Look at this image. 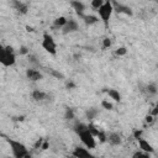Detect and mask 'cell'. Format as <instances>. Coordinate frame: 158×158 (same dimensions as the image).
<instances>
[{
    "instance_id": "obj_37",
    "label": "cell",
    "mask_w": 158,
    "mask_h": 158,
    "mask_svg": "<svg viewBox=\"0 0 158 158\" xmlns=\"http://www.w3.org/2000/svg\"><path fill=\"white\" fill-rule=\"evenodd\" d=\"M70 158H74V157H70Z\"/></svg>"
},
{
    "instance_id": "obj_32",
    "label": "cell",
    "mask_w": 158,
    "mask_h": 158,
    "mask_svg": "<svg viewBox=\"0 0 158 158\" xmlns=\"http://www.w3.org/2000/svg\"><path fill=\"white\" fill-rule=\"evenodd\" d=\"M133 136H135V138H136V139L142 138V130H136V131L133 132Z\"/></svg>"
},
{
    "instance_id": "obj_36",
    "label": "cell",
    "mask_w": 158,
    "mask_h": 158,
    "mask_svg": "<svg viewBox=\"0 0 158 158\" xmlns=\"http://www.w3.org/2000/svg\"><path fill=\"white\" fill-rule=\"evenodd\" d=\"M115 158H118V157H115Z\"/></svg>"
},
{
    "instance_id": "obj_25",
    "label": "cell",
    "mask_w": 158,
    "mask_h": 158,
    "mask_svg": "<svg viewBox=\"0 0 158 158\" xmlns=\"http://www.w3.org/2000/svg\"><path fill=\"white\" fill-rule=\"evenodd\" d=\"M27 56H28V62H30V63H32V64H35V65H37V67L40 65V62L37 60V58H36L33 54H27Z\"/></svg>"
},
{
    "instance_id": "obj_10",
    "label": "cell",
    "mask_w": 158,
    "mask_h": 158,
    "mask_svg": "<svg viewBox=\"0 0 158 158\" xmlns=\"http://www.w3.org/2000/svg\"><path fill=\"white\" fill-rule=\"evenodd\" d=\"M11 5L14 6V9H15L20 15H26V14L28 12V5H27L26 2H22V1L16 0V1H12Z\"/></svg>"
},
{
    "instance_id": "obj_22",
    "label": "cell",
    "mask_w": 158,
    "mask_h": 158,
    "mask_svg": "<svg viewBox=\"0 0 158 158\" xmlns=\"http://www.w3.org/2000/svg\"><path fill=\"white\" fill-rule=\"evenodd\" d=\"M132 158H151V157H149L148 153H144V152H142V151H137V152L133 153Z\"/></svg>"
},
{
    "instance_id": "obj_1",
    "label": "cell",
    "mask_w": 158,
    "mask_h": 158,
    "mask_svg": "<svg viewBox=\"0 0 158 158\" xmlns=\"http://www.w3.org/2000/svg\"><path fill=\"white\" fill-rule=\"evenodd\" d=\"M6 142L9 143L10 148H11V152L14 154L15 158H23L26 154H28V149L27 147L21 143L20 141H16V139H11V138H6Z\"/></svg>"
},
{
    "instance_id": "obj_24",
    "label": "cell",
    "mask_w": 158,
    "mask_h": 158,
    "mask_svg": "<svg viewBox=\"0 0 158 158\" xmlns=\"http://www.w3.org/2000/svg\"><path fill=\"white\" fill-rule=\"evenodd\" d=\"M49 73H51L53 77H56L57 79H64V75H63L62 73H59V72L54 70V69H49Z\"/></svg>"
},
{
    "instance_id": "obj_29",
    "label": "cell",
    "mask_w": 158,
    "mask_h": 158,
    "mask_svg": "<svg viewBox=\"0 0 158 158\" xmlns=\"http://www.w3.org/2000/svg\"><path fill=\"white\" fill-rule=\"evenodd\" d=\"M98 138H99V141L100 142H106V135H105V132L104 131H99V133H98V136H96Z\"/></svg>"
},
{
    "instance_id": "obj_35",
    "label": "cell",
    "mask_w": 158,
    "mask_h": 158,
    "mask_svg": "<svg viewBox=\"0 0 158 158\" xmlns=\"http://www.w3.org/2000/svg\"><path fill=\"white\" fill-rule=\"evenodd\" d=\"M47 148H48V141H44V139H43L42 146H41V149H43V151H44V149H47Z\"/></svg>"
},
{
    "instance_id": "obj_31",
    "label": "cell",
    "mask_w": 158,
    "mask_h": 158,
    "mask_svg": "<svg viewBox=\"0 0 158 158\" xmlns=\"http://www.w3.org/2000/svg\"><path fill=\"white\" fill-rule=\"evenodd\" d=\"M20 54H30V51H28V48L27 47H25V46H22V47H20Z\"/></svg>"
},
{
    "instance_id": "obj_9",
    "label": "cell",
    "mask_w": 158,
    "mask_h": 158,
    "mask_svg": "<svg viewBox=\"0 0 158 158\" xmlns=\"http://www.w3.org/2000/svg\"><path fill=\"white\" fill-rule=\"evenodd\" d=\"M26 78L31 81H38L43 78V75L40 70H37L35 68H28V69H26Z\"/></svg>"
},
{
    "instance_id": "obj_5",
    "label": "cell",
    "mask_w": 158,
    "mask_h": 158,
    "mask_svg": "<svg viewBox=\"0 0 158 158\" xmlns=\"http://www.w3.org/2000/svg\"><path fill=\"white\" fill-rule=\"evenodd\" d=\"M78 136H79V138H80L81 143H83L86 148H89V149L95 148V146H96L95 137L89 132V130H85V131L79 132V133H78Z\"/></svg>"
},
{
    "instance_id": "obj_33",
    "label": "cell",
    "mask_w": 158,
    "mask_h": 158,
    "mask_svg": "<svg viewBox=\"0 0 158 158\" xmlns=\"http://www.w3.org/2000/svg\"><path fill=\"white\" fill-rule=\"evenodd\" d=\"M42 142H43V138H38L37 141H36V143H35V148L36 149H38V148H41V146H42Z\"/></svg>"
},
{
    "instance_id": "obj_3",
    "label": "cell",
    "mask_w": 158,
    "mask_h": 158,
    "mask_svg": "<svg viewBox=\"0 0 158 158\" xmlns=\"http://www.w3.org/2000/svg\"><path fill=\"white\" fill-rule=\"evenodd\" d=\"M42 48L48 52L49 54L52 56H56L57 54V43L56 41L53 40V37L48 33H43V37H42V43H41Z\"/></svg>"
},
{
    "instance_id": "obj_12",
    "label": "cell",
    "mask_w": 158,
    "mask_h": 158,
    "mask_svg": "<svg viewBox=\"0 0 158 158\" xmlns=\"http://www.w3.org/2000/svg\"><path fill=\"white\" fill-rule=\"evenodd\" d=\"M106 141L111 144V146H118V144H121V136L118 135V133H116V132H111V133H109L107 136H106Z\"/></svg>"
},
{
    "instance_id": "obj_6",
    "label": "cell",
    "mask_w": 158,
    "mask_h": 158,
    "mask_svg": "<svg viewBox=\"0 0 158 158\" xmlns=\"http://www.w3.org/2000/svg\"><path fill=\"white\" fill-rule=\"evenodd\" d=\"M111 5H112V10L116 11L117 14H123V15H127V16H132L133 15V11L130 6L122 4V2H117V1H111Z\"/></svg>"
},
{
    "instance_id": "obj_15",
    "label": "cell",
    "mask_w": 158,
    "mask_h": 158,
    "mask_svg": "<svg viewBox=\"0 0 158 158\" xmlns=\"http://www.w3.org/2000/svg\"><path fill=\"white\" fill-rule=\"evenodd\" d=\"M31 96H32V99L35 101H43V100L47 99V94L44 91H42V90H38V89L37 90H33L32 94H31Z\"/></svg>"
},
{
    "instance_id": "obj_34",
    "label": "cell",
    "mask_w": 158,
    "mask_h": 158,
    "mask_svg": "<svg viewBox=\"0 0 158 158\" xmlns=\"http://www.w3.org/2000/svg\"><path fill=\"white\" fill-rule=\"evenodd\" d=\"M156 118H154V116H152V115H147L146 116V122H148V123H151V122H153Z\"/></svg>"
},
{
    "instance_id": "obj_13",
    "label": "cell",
    "mask_w": 158,
    "mask_h": 158,
    "mask_svg": "<svg viewBox=\"0 0 158 158\" xmlns=\"http://www.w3.org/2000/svg\"><path fill=\"white\" fill-rule=\"evenodd\" d=\"M70 6L73 7V10H75V12L81 17L84 15V10L86 9L85 4L81 1H70Z\"/></svg>"
},
{
    "instance_id": "obj_19",
    "label": "cell",
    "mask_w": 158,
    "mask_h": 158,
    "mask_svg": "<svg viewBox=\"0 0 158 158\" xmlns=\"http://www.w3.org/2000/svg\"><path fill=\"white\" fill-rule=\"evenodd\" d=\"M144 90H146V93L148 95H156L157 91H158V88H157V84L156 83H149L148 85H146Z\"/></svg>"
},
{
    "instance_id": "obj_11",
    "label": "cell",
    "mask_w": 158,
    "mask_h": 158,
    "mask_svg": "<svg viewBox=\"0 0 158 158\" xmlns=\"http://www.w3.org/2000/svg\"><path fill=\"white\" fill-rule=\"evenodd\" d=\"M137 142H138L139 149H141L142 152L148 153V154L154 153V148L152 147V144H151V143H148V141H146V139H143V138H139V139H137Z\"/></svg>"
},
{
    "instance_id": "obj_26",
    "label": "cell",
    "mask_w": 158,
    "mask_h": 158,
    "mask_svg": "<svg viewBox=\"0 0 158 158\" xmlns=\"http://www.w3.org/2000/svg\"><path fill=\"white\" fill-rule=\"evenodd\" d=\"M110 46H111V40H110L109 37H105V38L102 40V48L106 49V48H109Z\"/></svg>"
},
{
    "instance_id": "obj_7",
    "label": "cell",
    "mask_w": 158,
    "mask_h": 158,
    "mask_svg": "<svg viewBox=\"0 0 158 158\" xmlns=\"http://www.w3.org/2000/svg\"><path fill=\"white\" fill-rule=\"evenodd\" d=\"M72 157L74 158H96L94 154L89 152V149L83 148V147H75L72 152Z\"/></svg>"
},
{
    "instance_id": "obj_14",
    "label": "cell",
    "mask_w": 158,
    "mask_h": 158,
    "mask_svg": "<svg viewBox=\"0 0 158 158\" xmlns=\"http://www.w3.org/2000/svg\"><path fill=\"white\" fill-rule=\"evenodd\" d=\"M65 23H67V19H65L64 16H59V17H57V19L53 21L52 28H53V30H62Z\"/></svg>"
},
{
    "instance_id": "obj_8",
    "label": "cell",
    "mask_w": 158,
    "mask_h": 158,
    "mask_svg": "<svg viewBox=\"0 0 158 158\" xmlns=\"http://www.w3.org/2000/svg\"><path fill=\"white\" fill-rule=\"evenodd\" d=\"M79 30V25L75 20L73 19H69L67 20V23L64 25V27L62 28V33L63 35H68V33H73V32H77Z\"/></svg>"
},
{
    "instance_id": "obj_21",
    "label": "cell",
    "mask_w": 158,
    "mask_h": 158,
    "mask_svg": "<svg viewBox=\"0 0 158 158\" xmlns=\"http://www.w3.org/2000/svg\"><path fill=\"white\" fill-rule=\"evenodd\" d=\"M64 118L67 121H72L74 118V110L72 107H65V112H64Z\"/></svg>"
},
{
    "instance_id": "obj_18",
    "label": "cell",
    "mask_w": 158,
    "mask_h": 158,
    "mask_svg": "<svg viewBox=\"0 0 158 158\" xmlns=\"http://www.w3.org/2000/svg\"><path fill=\"white\" fill-rule=\"evenodd\" d=\"M98 114H99V110H98L96 107H89V109L85 111V117H86L89 121H93V120L96 117Z\"/></svg>"
},
{
    "instance_id": "obj_16",
    "label": "cell",
    "mask_w": 158,
    "mask_h": 158,
    "mask_svg": "<svg viewBox=\"0 0 158 158\" xmlns=\"http://www.w3.org/2000/svg\"><path fill=\"white\" fill-rule=\"evenodd\" d=\"M81 20L84 21L85 25L91 26V25H94V23H96L99 21V17L95 16V15H83L81 16Z\"/></svg>"
},
{
    "instance_id": "obj_27",
    "label": "cell",
    "mask_w": 158,
    "mask_h": 158,
    "mask_svg": "<svg viewBox=\"0 0 158 158\" xmlns=\"http://www.w3.org/2000/svg\"><path fill=\"white\" fill-rule=\"evenodd\" d=\"M101 106L104 109H106V110H112V104L109 102V101H106V100H102L101 101Z\"/></svg>"
},
{
    "instance_id": "obj_20",
    "label": "cell",
    "mask_w": 158,
    "mask_h": 158,
    "mask_svg": "<svg viewBox=\"0 0 158 158\" xmlns=\"http://www.w3.org/2000/svg\"><path fill=\"white\" fill-rule=\"evenodd\" d=\"M73 130H74V131H75V133L78 135L79 132L88 130V125H85V123H83V122H77V123L73 126Z\"/></svg>"
},
{
    "instance_id": "obj_17",
    "label": "cell",
    "mask_w": 158,
    "mask_h": 158,
    "mask_svg": "<svg viewBox=\"0 0 158 158\" xmlns=\"http://www.w3.org/2000/svg\"><path fill=\"white\" fill-rule=\"evenodd\" d=\"M105 91L107 93V95H109L112 100H115V101H117V102L121 101V94L118 93V90H116V89H107V90H105Z\"/></svg>"
},
{
    "instance_id": "obj_2",
    "label": "cell",
    "mask_w": 158,
    "mask_h": 158,
    "mask_svg": "<svg viewBox=\"0 0 158 158\" xmlns=\"http://www.w3.org/2000/svg\"><path fill=\"white\" fill-rule=\"evenodd\" d=\"M15 62H16V56H15L14 48L11 46H6L5 52L0 56V63L4 67H11L15 64Z\"/></svg>"
},
{
    "instance_id": "obj_30",
    "label": "cell",
    "mask_w": 158,
    "mask_h": 158,
    "mask_svg": "<svg viewBox=\"0 0 158 158\" xmlns=\"http://www.w3.org/2000/svg\"><path fill=\"white\" fill-rule=\"evenodd\" d=\"M75 83L74 81H72V80H68L67 83H65V88L68 89V90H72V89H75Z\"/></svg>"
},
{
    "instance_id": "obj_28",
    "label": "cell",
    "mask_w": 158,
    "mask_h": 158,
    "mask_svg": "<svg viewBox=\"0 0 158 158\" xmlns=\"http://www.w3.org/2000/svg\"><path fill=\"white\" fill-rule=\"evenodd\" d=\"M115 53H116L117 56H125V54L127 53V49H126V47H120V48L116 49Z\"/></svg>"
},
{
    "instance_id": "obj_4",
    "label": "cell",
    "mask_w": 158,
    "mask_h": 158,
    "mask_svg": "<svg viewBox=\"0 0 158 158\" xmlns=\"http://www.w3.org/2000/svg\"><path fill=\"white\" fill-rule=\"evenodd\" d=\"M112 5H111V1H104V4L99 7V10H98V12H99V16H100V19L102 20V22H104V25L105 26H107L109 25V20H110V17H111V15H112Z\"/></svg>"
},
{
    "instance_id": "obj_23",
    "label": "cell",
    "mask_w": 158,
    "mask_h": 158,
    "mask_svg": "<svg viewBox=\"0 0 158 158\" xmlns=\"http://www.w3.org/2000/svg\"><path fill=\"white\" fill-rule=\"evenodd\" d=\"M102 4H104V1H102V0H93V1L90 2V6H91L94 10H96V11H98V10H99V7H100Z\"/></svg>"
}]
</instances>
